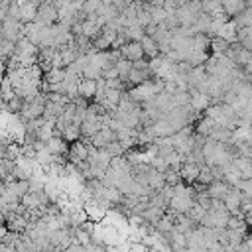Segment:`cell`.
Instances as JSON below:
<instances>
[{
    "label": "cell",
    "mask_w": 252,
    "mask_h": 252,
    "mask_svg": "<svg viewBox=\"0 0 252 252\" xmlns=\"http://www.w3.org/2000/svg\"><path fill=\"white\" fill-rule=\"evenodd\" d=\"M128 95L132 97L134 103H138V105H148V103H152V100L160 95V91H158V87H156V83H154V77H152V79L144 81L142 85L132 87V89L128 91Z\"/></svg>",
    "instance_id": "obj_1"
},
{
    "label": "cell",
    "mask_w": 252,
    "mask_h": 252,
    "mask_svg": "<svg viewBox=\"0 0 252 252\" xmlns=\"http://www.w3.org/2000/svg\"><path fill=\"white\" fill-rule=\"evenodd\" d=\"M0 32H2V38H6V39L16 43L24 36V24L20 20H16V18L6 16L2 20V24H0Z\"/></svg>",
    "instance_id": "obj_2"
},
{
    "label": "cell",
    "mask_w": 252,
    "mask_h": 252,
    "mask_svg": "<svg viewBox=\"0 0 252 252\" xmlns=\"http://www.w3.org/2000/svg\"><path fill=\"white\" fill-rule=\"evenodd\" d=\"M67 158L71 164H81V162H87L89 158V140H77V142H71L69 144V152H67Z\"/></svg>",
    "instance_id": "obj_3"
},
{
    "label": "cell",
    "mask_w": 252,
    "mask_h": 252,
    "mask_svg": "<svg viewBox=\"0 0 252 252\" xmlns=\"http://www.w3.org/2000/svg\"><path fill=\"white\" fill-rule=\"evenodd\" d=\"M36 22H39L41 26H52L56 22H59V12L52 2H41L38 8V16Z\"/></svg>",
    "instance_id": "obj_4"
},
{
    "label": "cell",
    "mask_w": 252,
    "mask_h": 252,
    "mask_svg": "<svg viewBox=\"0 0 252 252\" xmlns=\"http://www.w3.org/2000/svg\"><path fill=\"white\" fill-rule=\"evenodd\" d=\"M189 105L193 111H199V113H205L211 105H213V100L207 93L203 91H199V89H189Z\"/></svg>",
    "instance_id": "obj_5"
},
{
    "label": "cell",
    "mask_w": 252,
    "mask_h": 252,
    "mask_svg": "<svg viewBox=\"0 0 252 252\" xmlns=\"http://www.w3.org/2000/svg\"><path fill=\"white\" fill-rule=\"evenodd\" d=\"M115 140H118L116 130L107 126V128H100L97 134H93L89 142H91L95 148H98V150H100V148H107V146H109L111 142H115Z\"/></svg>",
    "instance_id": "obj_6"
},
{
    "label": "cell",
    "mask_w": 252,
    "mask_h": 252,
    "mask_svg": "<svg viewBox=\"0 0 252 252\" xmlns=\"http://www.w3.org/2000/svg\"><path fill=\"white\" fill-rule=\"evenodd\" d=\"M193 203H195V199L183 197V195H175V193H174V197L170 199V205H168V207H170L174 213H177V215H179V213H185V215H187L189 209L193 207Z\"/></svg>",
    "instance_id": "obj_7"
},
{
    "label": "cell",
    "mask_w": 252,
    "mask_h": 252,
    "mask_svg": "<svg viewBox=\"0 0 252 252\" xmlns=\"http://www.w3.org/2000/svg\"><path fill=\"white\" fill-rule=\"evenodd\" d=\"M6 227H8V231H14V233H26L28 231V225H30V221H28V217H24L22 213H10L8 217H6V223H4Z\"/></svg>",
    "instance_id": "obj_8"
},
{
    "label": "cell",
    "mask_w": 252,
    "mask_h": 252,
    "mask_svg": "<svg viewBox=\"0 0 252 252\" xmlns=\"http://www.w3.org/2000/svg\"><path fill=\"white\" fill-rule=\"evenodd\" d=\"M120 52H122V58H124V59H128V61H138V59L146 58L140 41H128L126 45H122V47H120Z\"/></svg>",
    "instance_id": "obj_9"
},
{
    "label": "cell",
    "mask_w": 252,
    "mask_h": 252,
    "mask_svg": "<svg viewBox=\"0 0 252 252\" xmlns=\"http://www.w3.org/2000/svg\"><path fill=\"white\" fill-rule=\"evenodd\" d=\"M240 199H242V191H240L238 187H231V191H229L227 197L223 199L231 215H238V213H240Z\"/></svg>",
    "instance_id": "obj_10"
},
{
    "label": "cell",
    "mask_w": 252,
    "mask_h": 252,
    "mask_svg": "<svg viewBox=\"0 0 252 252\" xmlns=\"http://www.w3.org/2000/svg\"><path fill=\"white\" fill-rule=\"evenodd\" d=\"M199 172H201V166L199 164H193V162H183L181 170H179V175L181 179L187 183V185H193L199 177Z\"/></svg>",
    "instance_id": "obj_11"
},
{
    "label": "cell",
    "mask_w": 252,
    "mask_h": 252,
    "mask_svg": "<svg viewBox=\"0 0 252 252\" xmlns=\"http://www.w3.org/2000/svg\"><path fill=\"white\" fill-rule=\"evenodd\" d=\"M231 187H233V185H229L225 179H215L213 183L207 185V195H209L211 199H225L227 193L231 191Z\"/></svg>",
    "instance_id": "obj_12"
},
{
    "label": "cell",
    "mask_w": 252,
    "mask_h": 252,
    "mask_svg": "<svg viewBox=\"0 0 252 252\" xmlns=\"http://www.w3.org/2000/svg\"><path fill=\"white\" fill-rule=\"evenodd\" d=\"M221 4H223V10L229 18H234L238 16L240 12H244L248 6H246V0H221Z\"/></svg>",
    "instance_id": "obj_13"
},
{
    "label": "cell",
    "mask_w": 252,
    "mask_h": 252,
    "mask_svg": "<svg viewBox=\"0 0 252 252\" xmlns=\"http://www.w3.org/2000/svg\"><path fill=\"white\" fill-rule=\"evenodd\" d=\"M219 38L227 39L229 43H236V41H238V26H236V22H234L233 18L223 24V28H221V32H219Z\"/></svg>",
    "instance_id": "obj_14"
},
{
    "label": "cell",
    "mask_w": 252,
    "mask_h": 252,
    "mask_svg": "<svg viewBox=\"0 0 252 252\" xmlns=\"http://www.w3.org/2000/svg\"><path fill=\"white\" fill-rule=\"evenodd\" d=\"M142 49H144V56L148 58V59H154V58H158L160 56V47H158V41L152 38V36H144L142 38Z\"/></svg>",
    "instance_id": "obj_15"
},
{
    "label": "cell",
    "mask_w": 252,
    "mask_h": 252,
    "mask_svg": "<svg viewBox=\"0 0 252 252\" xmlns=\"http://www.w3.org/2000/svg\"><path fill=\"white\" fill-rule=\"evenodd\" d=\"M47 150L52 152L54 156H67L69 152V146L61 136H54L52 140H47Z\"/></svg>",
    "instance_id": "obj_16"
},
{
    "label": "cell",
    "mask_w": 252,
    "mask_h": 252,
    "mask_svg": "<svg viewBox=\"0 0 252 252\" xmlns=\"http://www.w3.org/2000/svg\"><path fill=\"white\" fill-rule=\"evenodd\" d=\"M41 24L39 22H30V24H24V38H28L32 43L39 45L41 41Z\"/></svg>",
    "instance_id": "obj_17"
},
{
    "label": "cell",
    "mask_w": 252,
    "mask_h": 252,
    "mask_svg": "<svg viewBox=\"0 0 252 252\" xmlns=\"http://www.w3.org/2000/svg\"><path fill=\"white\" fill-rule=\"evenodd\" d=\"M97 95V79H81L79 83V97L83 98H95Z\"/></svg>",
    "instance_id": "obj_18"
},
{
    "label": "cell",
    "mask_w": 252,
    "mask_h": 252,
    "mask_svg": "<svg viewBox=\"0 0 252 252\" xmlns=\"http://www.w3.org/2000/svg\"><path fill=\"white\" fill-rule=\"evenodd\" d=\"M14 54H16V43L6 38H0V59L8 63L14 58Z\"/></svg>",
    "instance_id": "obj_19"
},
{
    "label": "cell",
    "mask_w": 252,
    "mask_h": 252,
    "mask_svg": "<svg viewBox=\"0 0 252 252\" xmlns=\"http://www.w3.org/2000/svg\"><path fill=\"white\" fill-rule=\"evenodd\" d=\"M100 32H103V26L98 24V20H91V18L83 20V34L81 36H85L89 39H95Z\"/></svg>",
    "instance_id": "obj_20"
},
{
    "label": "cell",
    "mask_w": 252,
    "mask_h": 252,
    "mask_svg": "<svg viewBox=\"0 0 252 252\" xmlns=\"http://www.w3.org/2000/svg\"><path fill=\"white\" fill-rule=\"evenodd\" d=\"M199 225L195 223V221H191L189 219V215H185V213H179V215H175V231H179V233H189V231H193V229H197Z\"/></svg>",
    "instance_id": "obj_21"
},
{
    "label": "cell",
    "mask_w": 252,
    "mask_h": 252,
    "mask_svg": "<svg viewBox=\"0 0 252 252\" xmlns=\"http://www.w3.org/2000/svg\"><path fill=\"white\" fill-rule=\"evenodd\" d=\"M164 215H166V209H164V207H156V205H150V207L142 213L144 221L150 223V225H156Z\"/></svg>",
    "instance_id": "obj_22"
},
{
    "label": "cell",
    "mask_w": 252,
    "mask_h": 252,
    "mask_svg": "<svg viewBox=\"0 0 252 252\" xmlns=\"http://www.w3.org/2000/svg\"><path fill=\"white\" fill-rule=\"evenodd\" d=\"M61 138H63L65 142H77V140H81V126H77V124H67V126L63 128V132H61Z\"/></svg>",
    "instance_id": "obj_23"
},
{
    "label": "cell",
    "mask_w": 252,
    "mask_h": 252,
    "mask_svg": "<svg viewBox=\"0 0 252 252\" xmlns=\"http://www.w3.org/2000/svg\"><path fill=\"white\" fill-rule=\"evenodd\" d=\"M105 8V4H103V0H87V2L83 4V14L85 16H91V14H100V10Z\"/></svg>",
    "instance_id": "obj_24"
},
{
    "label": "cell",
    "mask_w": 252,
    "mask_h": 252,
    "mask_svg": "<svg viewBox=\"0 0 252 252\" xmlns=\"http://www.w3.org/2000/svg\"><path fill=\"white\" fill-rule=\"evenodd\" d=\"M209 47L213 49V56H221V54H225L227 49L231 47V43H229L227 39L215 36V38H211V45H209Z\"/></svg>",
    "instance_id": "obj_25"
},
{
    "label": "cell",
    "mask_w": 252,
    "mask_h": 252,
    "mask_svg": "<svg viewBox=\"0 0 252 252\" xmlns=\"http://www.w3.org/2000/svg\"><path fill=\"white\" fill-rule=\"evenodd\" d=\"M65 69H59V67H54L52 71H47L43 75V81L45 83H63L65 81Z\"/></svg>",
    "instance_id": "obj_26"
},
{
    "label": "cell",
    "mask_w": 252,
    "mask_h": 252,
    "mask_svg": "<svg viewBox=\"0 0 252 252\" xmlns=\"http://www.w3.org/2000/svg\"><path fill=\"white\" fill-rule=\"evenodd\" d=\"M150 16H152V22L154 24H164L166 18H168V12L164 10V6H154V4H150Z\"/></svg>",
    "instance_id": "obj_27"
},
{
    "label": "cell",
    "mask_w": 252,
    "mask_h": 252,
    "mask_svg": "<svg viewBox=\"0 0 252 252\" xmlns=\"http://www.w3.org/2000/svg\"><path fill=\"white\" fill-rule=\"evenodd\" d=\"M205 213H207V209H205L203 205H199L197 201H195V203H193V207L189 209V213H187V215H189V219H191V221H195L197 225H201V221H203Z\"/></svg>",
    "instance_id": "obj_28"
},
{
    "label": "cell",
    "mask_w": 252,
    "mask_h": 252,
    "mask_svg": "<svg viewBox=\"0 0 252 252\" xmlns=\"http://www.w3.org/2000/svg\"><path fill=\"white\" fill-rule=\"evenodd\" d=\"M124 28H126V26H124ZM126 36H128L130 41H142V38L146 36V32H144V28H142L140 24H134V26H128V28H126Z\"/></svg>",
    "instance_id": "obj_29"
},
{
    "label": "cell",
    "mask_w": 252,
    "mask_h": 252,
    "mask_svg": "<svg viewBox=\"0 0 252 252\" xmlns=\"http://www.w3.org/2000/svg\"><path fill=\"white\" fill-rule=\"evenodd\" d=\"M116 71H118V79H122V83L128 79V75H130V71H132V61H128V59H120L116 65Z\"/></svg>",
    "instance_id": "obj_30"
},
{
    "label": "cell",
    "mask_w": 252,
    "mask_h": 252,
    "mask_svg": "<svg viewBox=\"0 0 252 252\" xmlns=\"http://www.w3.org/2000/svg\"><path fill=\"white\" fill-rule=\"evenodd\" d=\"M215 181V175H213V170L205 164L201 166V172H199V177H197V183H203V185H209Z\"/></svg>",
    "instance_id": "obj_31"
},
{
    "label": "cell",
    "mask_w": 252,
    "mask_h": 252,
    "mask_svg": "<svg viewBox=\"0 0 252 252\" xmlns=\"http://www.w3.org/2000/svg\"><path fill=\"white\" fill-rule=\"evenodd\" d=\"M207 59H209V54H207V52H191L189 58H187V61H189L193 67H197V65H205Z\"/></svg>",
    "instance_id": "obj_32"
},
{
    "label": "cell",
    "mask_w": 252,
    "mask_h": 252,
    "mask_svg": "<svg viewBox=\"0 0 252 252\" xmlns=\"http://www.w3.org/2000/svg\"><path fill=\"white\" fill-rule=\"evenodd\" d=\"M105 150H107V152H109V154H111L113 158H118V156H124V154H126V150L122 148V144H120L118 140L111 142V144H109V146H107Z\"/></svg>",
    "instance_id": "obj_33"
},
{
    "label": "cell",
    "mask_w": 252,
    "mask_h": 252,
    "mask_svg": "<svg viewBox=\"0 0 252 252\" xmlns=\"http://www.w3.org/2000/svg\"><path fill=\"white\" fill-rule=\"evenodd\" d=\"M177 8H179V0H166V2H164V10L168 14H175Z\"/></svg>",
    "instance_id": "obj_34"
},
{
    "label": "cell",
    "mask_w": 252,
    "mask_h": 252,
    "mask_svg": "<svg viewBox=\"0 0 252 252\" xmlns=\"http://www.w3.org/2000/svg\"><path fill=\"white\" fill-rule=\"evenodd\" d=\"M63 252H85V246L79 242H71L67 248H63Z\"/></svg>",
    "instance_id": "obj_35"
},
{
    "label": "cell",
    "mask_w": 252,
    "mask_h": 252,
    "mask_svg": "<svg viewBox=\"0 0 252 252\" xmlns=\"http://www.w3.org/2000/svg\"><path fill=\"white\" fill-rule=\"evenodd\" d=\"M0 252H16V246H10V244H0Z\"/></svg>",
    "instance_id": "obj_36"
},
{
    "label": "cell",
    "mask_w": 252,
    "mask_h": 252,
    "mask_svg": "<svg viewBox=\"0 0 252 252\" xmlns=\"http://www.w3.org/2000/svg\"><path fill=\"white\" fill-rule=\"evenodd\" d=\"M6 233H8V227H6V225H0V244L4 242V236H6Z\"/></svg>",
    "instance_id": "obj_37"
},
{
    "label": "cell",
    "mask_w": 252,
    "mask_h": 252,
    "mask_svg": "<svg viewBox=\"0 0 252 252\" xmlns=\"http://www.w3.org/2000/svg\"><path fill=\"white\" fill-rule=\"evenodd\" d=\"M242 71H244L246 75H252V59H250V61H248L244 67H242Z\"/></svg>",
    "instance_id": "obj_38"
},
{
    "label": "cell",
    "mask_w": 252,
    "mask_h": 252,
    "mask_svg": "<svg viewBox=\"0 0 252 252\" xmlns=\"http://www.w3.org/2000/svg\"><path fill=\"white\" fill-rule=\"evenodd\" d=\"M103 4H105V6H115L116 0H103Z\"/></svg>",
    "instance_id": "obj_39"
},
{
    "label": "cell",
    "mask_w": 252,
    "mask_h": 252,
    "mask_svg": "<svg viewBox=\"0 0 252 252\" xmlns=\"http://www.w3.org/2000/svg\"><path fill=\"white\" fill-rule=\"evenodd\" d=\"M4 18H6V14H4L2 10H0V24H2V20H4Z\"/></svg>",
    "instance_id": "obj_40"
},
{
    "label": "cell",
    "mask_w": 252,
    "mask_h": 252,
    "mask_svg": "<svg viewBox=\"0 0 252 252\" xmlns=\"http://www.w3.org/2000/svg\"><path fill=\"white\" fill-rule=\"evenodd\" d=\"M4 187V181H2V177H0V189H2Z\"/></svg>",
    "instance_id": "obj_41"
},
{
    "label": "cell",
    "mask_w": 252,
    "mask_h": 252,
    "mask_svg": "<svg viewBox=\"0 0 252 252\" xmlns=\"http://www.w3.org/2000/svg\"><path fill=\"white\" fill-rule=\"evenodd\" d=\"M185 2H187V0H179V6H181V4H185Z\"/></svg>",
    "instance_id": "obj_42"
},
{
    "label": "cell",
    "mask_w": 252,
    "mask_h": 252,
    "mask_svg": "<svg viewBox=\"0 0 252 252\" xmlns=\"http://www.w3.org/2000/svg\"><path fill=\"white\" fill-rule=\"evenodd\" d=\"M2 79H4V75H2V73H0V83H2Z\"/></svg>",
    "instance_id": "obj_43"
},
{
    "label": "cell",
    "mask_w": 252,
    "mask_h": 252,
    "mask_svg": "<svg viewBox=\"0 0 252 252\" xmlns=\"http://www.w3.org/2000/svg\"><path fill=\"white\" fill-rule=\"evenodd\" d=\"M144 2H150V4H152V2H154V0H144Z\"/></svg>",
    "instance_id": "obj_44"
}]
</instances>
